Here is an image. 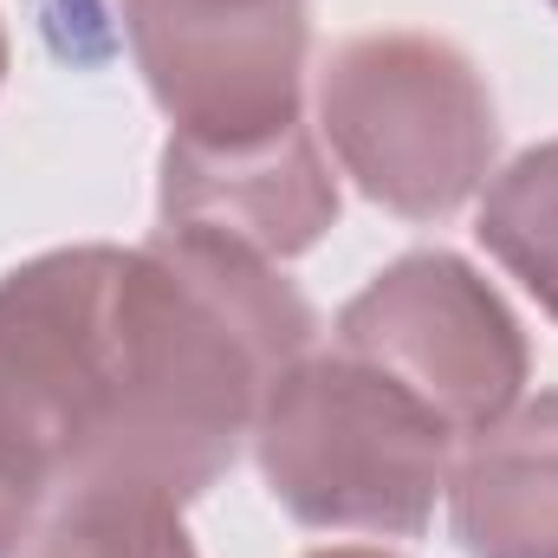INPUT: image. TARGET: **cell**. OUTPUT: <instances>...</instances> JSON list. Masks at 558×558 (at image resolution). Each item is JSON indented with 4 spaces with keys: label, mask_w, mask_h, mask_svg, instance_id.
Listing matches in <instances>:
<instances>
[{
    "label": "cell",
    "mask_w": 558,
    "mask_h": 558,
    "mask_svg": "<svg viewBox=\"0 0 558 558\" xmlns=\"http://www.w3.org/2000/svg\"><path fill=\"white\" fill-rule=\"evenodd\" d=\"M448 526L468 558H558V390L520 397L461 448Z\"/></svg>",
    "instance_id": "cell-8"
},
{
    "label": "cell",
    "mask_w": 558,
    "mask_h": 558,
    "mask_svg": "<svg viewBox=\"0 0 558 558\" xmlns=\"http://www.w3.org/2000/svg\"><path fill=\"white\" fill-rule=\"evenodd\" d=\"M254 461L299 526L422 539L448 494L454 435L384 371L305 351L254 416Z\"/></svg>",
    "instance_id": "cell-2"
},
{
    "label": "cell",
    "mask_w": 558,
    "mask_h": 558,
    "mask_svg": "<svg viewBox=\"0 0 558 558\" xmlns=\"http://www.w3.org/2000/svg\"><path fill=\"white\" fill-rule=\"evenodd\" d=\"M338 351L403 384L448 435H481L500 422L533 377L513 305L448 247H416L344 299Z\"/></svg>",
    "instance_id": "cell-5"
},
{
    "label": "cell",
    "mask_w": 558,
    "mask_h": 558,
    "mask_svg": "<svg viewBox=\"0 0 558 558\" xmlns=\"http://www.w3.org/2000/svg\"><path fill=\"white\" fill-rule=\"evenodd\" d=\"M305 558H397V553H384V546H318Z\"/></svg>",
    "instance_id": "cell-12"
},
{
    "label": "cell",
    "mask_w": 558,
    "mask_h": 558,
    "mask_svg": "<svg viewBox=\"0 0 558 558\" xmlns=\"http://www.w3.org/2000/svg\"><path fill=\"white\" fill-rule=\"evenodd\" d=\"M131 247H52L0 274V481L65 494L92 474L124 410Z\"/></svg>",
    "instance_id": "cell-3"
},
{
    "label": "cell",
    "mask_w": 558,
    "mask_h": 558,
    "mask_svg": "<svg viewBox=\"0 0 558 558\" xmlns=\"http://www.w3.org/2000/svg\"><path fill=\"white\" fill-rule=\"evenodd\" d=\"M474 234L539 299V312L558 318V137L520 149L507 169L487 175Z\"/></svg>",
    "instance_id": "cell-10"
},
{
    "label": "cell",
    "mask_w": 558,
    "mask_h": 558,
    "mask_svg": "<svg viewBox=\"0 0 558 558\" xmlns=\"http://www.w3.org/2000/svg\"><path fill=\"white\" fill-rule=\"evenodd\" d=\"M39 494H20V487H7L0 481V558H20L26 553V539H33V526H39Z\"/></svg>",
    "instance_id": "cell-11"
},
{
    "label": "cell",
    "mask_w": 558,
    "mask_h": 558,
    "mask_svg": "<svg viewBox=\"0 0 558 558\" xmlns=\"http://www.w3.org/2000/svg\"><path fill=\"white\" fill-rule=\"evenodd\" d=\"M312 338L318 312L274 260L156 228L124 267V410L78 487H143L175 507L202 500L254 435L274 377Z\"/></svg>",
    "instance_id": "cell-1"
},
{
    "label": "cell",
    "mask_w": 558,
    "mask_h": 558,
    "mask_svg": "<svg viewBox=\"0 0 558 558\" xmlns=\"http://www.w3.org/2000/svg\"><path fill=\"white\" fill-rule=\"evenodd\" d=\"M318 131L338 169L390 215L441 221L494 175V92L441 33H357L318 65Z\"/></svg>",
    "instance_id": "cell-4"
},
{
    "label": "cell",
    "mask_w": 558,
    "mask_h": 558,
    "mask_svg": "<svg viewBox=\"0 0 558 558\" xmlns=\"http://www.w3.org/2000/svg\"><path fill=\"white\" fill-rule=\"evenodd\" d=\"M124 39L169 137L254 143L305 105V0H124Z\"/></svg>",
    "instance_id": "cell-6"
},
{
    "label": "cell",
    "mask_w": 558,
    "mask_h": 558,
    "mask_svg": "<svg viewBox=\"0 0 558 558\" xmlns=\"http://www.w3.org/2000/svg\"><path fill=\"white\" fill-rule=\"evenodd\" d=\"M26 558H195L182 507L143 487H72L33 526Z\"/></svg>",
    "instance_id": "cell-9"
},
{
    "label": "cell",
    "mask_w": 558,
    "mask_h": 558,
    "mask_svg": "<svg viewBox=\"0 0 558 558\" xmlns=\"http://www.w3.org/2000/svg\"><path fill=\"white\" fill-rule=\"evenodd\" d=\"M156 221L247 247L279 267L331 234L338 182L305 124L254 143L169 137L156 169Z\"/></svg>",
    "instance_id": "cell-7"
},
{
    "label": "cell",
    "mask_w": 558,
    "mask_h": 558,
    "mask_svg": "<svg viewBox=\"0 0 558 558\" xmlns=\"http://www.w3.org/2000/svg\"><path fill=\"white\" fill-rule=\"evenodd\" d=\"M553 7H558V0H553Z\"/></svg>",
    "instance_id": "cell-14"
},
{
    "label": "cell",
    "mask_w": 558,
    "mask_h": 558,
    "mask_svg": "<svg viewBox=\"0 0 558 558\" xmlns=\"http://www.w3.org/2000/svg\"><path fill=\"white\" fill-rule=\"evenodd\" d=\"M0 78H7V26H0Z\"/></svg>",
    "instance_id": "cell-13"
}]
</instances>
